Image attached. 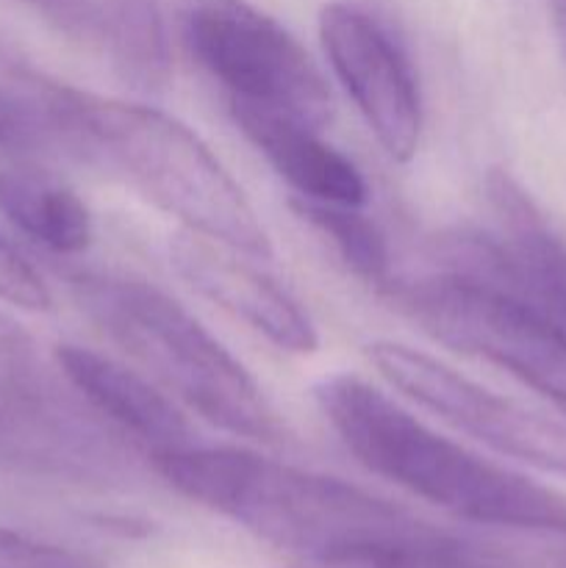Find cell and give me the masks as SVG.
I'll use <instances>...</instances> for the list:
<instances>
[{
  "label": "cell",
  "mask_w": 566,
  "mask_h": 568,
  "mask_svg": "<svg viewBox=\"0 0 566 568\" xmlns=\"http://www.w3.org/2000/svg\"><path fill=\"white\" fill-rule=\"evenodd\" d=\"M0 214L53 253H81L92 242V216L72 189L39 166H0Z\"/></svg>",
  "instance_id": "5bb4252c"
},
{
  "label": "cell",
  "mask_w": 566,
  "mask_h": 568,
  "mask_svg": "<svg viewBox=\"0 0 566 568\" xmlns=\"http://www.w3.org/2000/svg\"><path fill=\"white\" fill-rule=\"evenodd\" d=\"M78 308L150 377L231 436L259 444L289 438L264 388L175 297L125 275L72 277Z\"/></svg>",
  "instance_id": "277c9868"
},
{
  "label": "cell",
  "mask_w": 566,
  "mask_h": 568,
  "mask_svg": "<svg viewBox=\"0 0 566 568\" xmlns=\"http://www.w3.org/2000/svg\"><path fill=\"white\" fill-rule=\"evenodd\" d=\"M153 464L178 494L300 560L427 547L449 538L364 488L253 449L186 444L153 455Z\"/></svg>",
  "instance_id": "6da1fadb"
},
{
  "label": "cell",
  "mask_w": 566,
  "mask_h": 568,
  "mask_svg": "<svg viewBox=\"0 0 566 568\" xmlns=\"http://www.w3.org/2000/svg\"><path fill=\"white\" fill-rule=\"evenodd\" d=\"M320 42L375 142L392 161H411L422 139V94L392 33L353 3H327L320 11Z\"/></svg>",
  "instance_id": "9c48e42d"
},
{
  "label": "cell",
  "mask_w": 566,
  "mask_h": 568,
  "mask_svg": "<svg viewBox=\"0 0 566 568\" xmlns=\"http://www.w3.org/2000/svg\"><path fill=\"white\" fill-rule=\"evenodd\" d=\"M183 42L228 98L286 111L314 128L333 120V94L309 50L244 0H192Z\"/></svg>",
  "instance_id": "8992f818"
},
{
  "label": "cell",
  "mask_w": 566,
  "mask_h": 568,
  "mask_svg": "<svg viewBox=\"0 0 566 568\" xmlns=\"http://www.w3.org/2000/svg\"><path fill=\"white\" fill-rule=\"evenodd\" d=\"M89 14L114 75L137 92H164L172 61L161 0H89Z\"/></svg>",
  "instance_id": "9a60e30c"
},
{
  "label": "cell",
  "mask_w": 566,
  "mask_h": 568,
  "mask_svg": "<svg viewBox=\"0 0 566 568\" xmlns=\"http://www.w3.org/2000/svg\"><path fill=\"white\" fill-rule=\"evenodd\" d=\"M294 211L336 247L355 277L381 292L392 283V255H388L386 236L370 216L361 214L358 205L297 200Z\"/></svg>",
  "instance_id": "e0dca14e"
},
{
  "label": "cell",
  "mask_w": 566,
  "mask_h": 568,
  "mask_svg": "<svg viewBox=\"0 0 566 568\" xmlns=\"http://www.w3.org/2000/svg\"><path fill=\"white\" fill-rule=\"evenodd\" d=\"M0 568H98L87 555L0 530Z\"/></svg>",
  "instance_id": "ffe728a7"
},
{
  "label": "cell",
  "mask_w": 566,
  "mask_h": 568,
  "mask_svg": "<svg viewBox=\"0 0 566 568\" xmlns=\"http://www.w3.org/2000/svg\"><path fill=\"white\" fill-rule=\"evenodd\" d=\"M486 205V231L436 239V272L508 294L566 327V239L508 172H488Z\"/></svg>",
  "instance_id": "52a82bcc"
},
{
  "label": "cell",
  "mask_w": 566,
  "mask_h": 568,
  "mask_svg": "<svg viewBox=\"0 0 566 568\" xmlns=\"http://www.w3.org/2000/svg\"><path fill=\"white\" fill-rule=\"evenodd\" d=\"M55 394L59 392L44 372L37 342L28 336V331H22V325L0 311V405L28 419H42L61 433L87 436V430L70 419Z\"/></svg>",
  "instance_id": "2e32d148"
},
{
  "label": "cell",
  "mask_w": 566,
  "mask_h": 568,
  "mask_svg": "<svg viewBox=\"0 0 566 568\" xmlns=\"http://www.w3.org/2000/svg\"><path fill=\"white\" fill-rule=\"evenodd\" d=\"M289 568H505L497 555L449 536L447 541L427 547L372 549V552L336 555V558H311Z\"/></svg>",
  "instance_id": "ac0fdd59"
},
{
  "label": "cell",
  "mask_w": 566,
  "mask_h": 568,
  "mask_svg": "<svg viewBox=\"0 0 566 568\" xmlns=\"http://www.w3.org/2000/svg\"><path fill=\"white\" fill-rule=\"evenodd\" d=\"M316 405L361 466L425 503L508 530L566 538V497L431 430L355 375L316 383Z\"/></svg>",
  "instance_id": "7a4b0ae2"
},
{
  "label": "cell",
  "mask_w": 566,
  "mask_h": 568,
  "mask_svg": "<svg viewBox=\"0 0 566 568\" xmlns=\"http://www.w3.org/2000/svg\"><path fill=\"white\" fill-rule=\"evenodd\" d=\"M42 11L48 20L64 31H92V14H89V0H22Z\"/></svg>",
  "instance_id": "44dd1931"
},
{
  "label": "cell",
  "mask_w": 566,
  "mask_h": 568,
  "mask_svg": "<svg viewBox=\"0 0 566 568\" xmlns=\"http://www.w3.org/2000/svg\"><path fill=\"white\" fill-rule=\"evenodd\" d=\"M0 430H3V410H0Z\"/></svg>",
  "instance_id": "603a6c76"
},
{
  "label": "cell",
  "mask_w": 566,
  "mask_h": 568,
  "mask_svg": "<svg viewBox=\"0 0 566 568\" xmlns=\"http://www.w3.org/2000/svg\"><path fill=\"white\" fill-rule=\"evenodd\" d=\"M170 264L198 294L242 320L275 347L311 355L320 336L303 305L244 253L183 231L170 242Z\"/></svg>",
  "instance_id": "30bf717a"
},
{
  "label": "cell",
  "mask_w": 566,
  "mask_h": 568,
  "mask_svg": "<svg viewBox=\"0 0 566 568\" xmlns=\"http://www.w3.org/2000/svg\"><path fill=\"white\" fill-rule=\"evenodd\" d=\"M81 89L44 75L0 39V150L72 153Z\"/></svg>",
  "instance_id": "4fadbf2b"
},
{
  "label": "cell",
  "mask_w": 566,
  "mask_h": 568,
  "mask_svg": "<svg viewBox=\"0 0 566 568\" xmlns=\"http://www.w3.org/2000/svg\"><path fill=\"white\" fill-rule=\"evenodd\" d=\"M231 100V116L266 164L297 192L300 200L364 205L366 189L358 166L320 136V128L266 105Z\"/></svg>",
  "instance_id": "8fae6325"
},
{
  "label": "cell",
  "mask_w": 566,
  "mask_h": 568,
  "mask_svg": "<svg viewBox=\"0 0 566 568\" xmlns=\"http://www.w3.org/2000/svg\"><path fill=\"white\" fill-rule=\"evenodd\" d=\"M64 381L81 394L83 403L100 416L148 444L153 455L192 444L181 410L148 381L120 361L89 347L61 344L53 353Z\"/></svg>",
  "instance_id": "7c38bea8"
},
{
  "label": "cell",
  "mask_w": 566,
  "mask_h": 568,
  "mask_svg": "<svg viewBox=\"0 0 566 568\" xmlns=\"http://www.w3.org/2000/svg\"><path fill=\"white\" fill-rule=\"evenodd\" d=\"M383 294L427 336L499 366L566 414V327L558 322L447 272L392 281Z\"/></svg>",
  "instance_id": "5b68a950"
},
{
  "label": "cell",
  "mask_w": 566,
  "mask_h": 568,
  "mask_svg": "<svg viewBox=\"0 0 566 568\" xmlns=\"http://www.w3.org/2000/svg\"><path fill=\"white\" fill-rule=\"evenodd\" d=\"M549 20H553L555 42L566 55V0H549Z\"/></svg>",
  "instance_id": "7402d4cb"
},
{
  "label": "cell",
  "mask_w": 566,
  "mask_h": 568,
  "mask_svg": "<svg viewBox=\"0 0 566 568\" xmlns=\"http://www.w3.org/2000/svg\"><path fill=\"white\" fill-rule=\"evenodd\" d=\"M0 300L22 311H50L53 305L42 275L6 239H0Z\"/></svg>",
  "instance_id": "d6986e66"
},
{
  "label": "cell",
  "mask_w": 566,
  "mask_h": 568,
  "mask_svg": "<svg viewBox=\"0 0 566 568\" xmlns=\"http://www.w3.org/2000/svg\"><path fill=\"white\" fill-rule=\"evenodd\" d=\"M72 153L120 175L186 231L261 261L270 236L209 144L159 109L81 92Z\"/></svg>",
  "instance_id": "3957f363"
},
{
  "label": "cell",
  "mask_w": 566,
  "mask_h": 568,
  "mask_svg": "<svg viewBox=\"0 0 566 568\" xmlns=\"http://www.w3.org/2000/svg\"><path fill=\"white\" fill-rule=\"evenodd\" d=\"M366 358L377 375L436 414L455 430L477 438L505 458L566 477V425L536 414L492 388L469 381L444 361L400 342H372Z\"/></svg>",
  "instance_id": "ba28073f"
}]
</instances>
